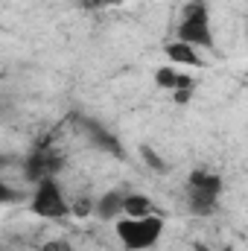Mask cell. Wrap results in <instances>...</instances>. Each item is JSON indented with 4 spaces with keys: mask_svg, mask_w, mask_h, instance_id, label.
I'll return each mask as SVG.
<instances>
[{
    "mask_svg": "<svg viewBox=\"0 0 248 251\" xmlns=\"http://www.w3.org/2000/svg\"><path fill=\"white\" fill-rule=\"evenodd\" d=\"M164 231H167V219L161 213H149V216H140V219H128V216L114 219V234L123 243L125 251L155 249L161 243Z\"/></svg>",
    "mask_w": 248,
    "mask_h": 251,
    "instance_id": "cell-1",
    "label": "cell"
},
{
    "mask_svg": "<svg viewBox=\"0 0 248 251\" xmlns=\"http://www.w3.org/2000/svg\"><path fill=\"white\" fill-rule=\"evenodd\" d=\"M175 41H184L196 50H216V35L210 24L207 0H190L181 9V21L175 26Z\"/></svg>",
    "mask_w": 248,
    "mask_h": 251,
    "instance_id": "cell-2",
    "label": "cell"
},
{
    "mask_svg": "<svg viewBox=\"0 0 248 251\" xmlns=\"http://www.w3.org/2000/svg\"><path fill=\"white\" fill-rule=\"evenodd\" d=\"M222 190L225 181L219 173H210V170H193L190 178H187V210L193 216H210L219 210V201H222Z\"/></svg>",
    "mask_w": 248,
    "mask_h": 251,
    "instance_id": "cell-3",
    "label": "cell"
},
{
    "mask_svg": "<svg viewBox=\"0 0 248 251\" xmlns=\"http://www.w3.org/2000/svg\"><path fill=\"white\" fill-rule=\"evenodd\" d=\"M29 210L38 219H50V222H62L70 219V199L62 190L56 178H41L35 181L32 196H29Z\"/></svg>",
    "mask_w": 248,
    "mask_h": 251,
    "instance_id": "cell-4",
    "label": "cell"
},
{
    "mask_svg": "<svg viewBox=\"0 0 248 251\" xmlns=\"http://www.w3.org/2000/svg\"><path fill=\"white\" fill-rule=\"evenodd\" d=\"M62 155L56 152V149H50V146H38L29 158H26V164H24V173H26V178L35 184V181H41V178H56V173L62 170Z\"/></svg>",
    "mask_w": 248,
    "mask_h": 251,
    "instance_id": "cell-5",
    "label": "cell"
},
{
    "mask_svg": "<svg viewBox=\"0 0 248 251\" xmlns=\"http://www.w3.org/2000/svg\"><path fill=\"white\" fill-rule=\"evenodd\" d=\"M82 131L88 134V140H91L94 146H99V149L111 152L114 158H125L123 143L117 140V134H114V131H108V126H102V123H97V120H91V117H85V120H82Z\"/></svg>",
    "mask_w": 248,
    "mask_h": 251,
    "instance_id": "cell-6",
    "label": "cell"
},
{
    "mask_svg": "<svg viewBox=\"0 0 248 251\" xmlns=\"http://www.w3.org/2000/svg\"><path fill=\"white\" fill-rule=\"evenodd\" d=\"M155 85L170 91V94H181V91H193L196 88V79L187 73L184 67H175V64H164L155 70Z\"/></svg>",
    "mask_w": 248,
    "mask_h": 251,
    "instance_id": "cell-7",
    "label": "cell"
},
{
    "mask_svg": "<svg viewBox=\"0 0 248 251\" xmlns=\"http://www.w3.org/2000/svg\"><path fill=\"white\" fill-rule=\"evenodd\" d=\"M123 199H125V190H105L102 196L94 199V213L99 222H114L123 216Z\"/></svg>",
    "mask_w": 248,
    "mask_h": 251,
    "instance_id": "cell-8",
    "label": "cell"
},
{
    "mask_svg": "<svg viewBox=\"0 0 248 251\" xmlns=\"http://www.w3.org/2000/svg\"><path fill=\"white\" fill-rule=\"evenodd\" d=\"M164 53H167L170 64H175V67H204V59L198 56V50L184 41H170L164 47Z\"/></svg>",
    "mask_w": 248,
    "mask_h": 251,
    "instance_id": "cell-9",
    "label": "cell"
},
{
    "mask_svg": "<svg viewBox=\"0 0 248 251\" xmlns=\"http://www.w3.org/2000/svg\"><path fill=\"white\" fill-rule=\"evenodd\" d=\"M149 213H158L149 196H143V193H125L123 216H128V219H140V216H149Z\"/></svg>",
    "mask_w": 248,
    "mask_h": 251,
    "instance_id": "cell-10",
    "label": "cell"
},
{
    "mask_svg": "<svg viewBox=\"0 0 248 251\" xmlns=\"http://www.w3.org/2000/svg\"><path fill=\"white\" fill-rule=\"evenodd\" d=\"M140 155H143V161H146L152 170H158V173H167V164L161 161V155H158V152H152L149 146H140Z\"/></svg>",
    "mask_w": 248,
    "mask_h": 251,
    "instance_id": "cell-11",
    "label": "cell"
},
{
    "mask_svg": "<svg viewBox=\"0 0 248 251\" xmlns=\"http://www.w3.org/2000/svg\"><path fill=\"white\" fill-rule=\"evenodd\" d=\"M123 0H79V6L82 9H88V12H97V9H111V6H120Z\"/></svg>",
    "mask_w": 248,
    "mask_h": 251,
    "instance_id": "cell-12",
    "label": "cell"
},
{
    "mask_svg": "<svg viewBox=\"0 0 248 251\" xmlns=\"http://www.w3.org/2000/svg\"><path fill=\"white\" fill-rule=\"evenodd\" d=\"M18 199H21V196H18V190L0 178V204H12V201H18Z\"/></svg>",
    "mask_w": 248,
    "mask_h": 251,
    "instance_id": "cell-13",
    "label": "cell"
},
{
    "mask_svg": "<svg viewBox=\"0 0 248 251\" xmlns=\"http://www.w3.org/2000/svg\"><path fill=\"white\" fill-rule=\"evenodd\" d=\"M41 251H73V246H70L67 240H50Z\"/></svg>",
    "mask_w": 248,
    "mask_h": 251,
    "instance_id": "cell-14",
    "label": "cell"
},
{
    "mask_svg": "<svg viewBox=\"0 0 248 251\" xmlns=\"http://www.w3.org/2000/svg\"><path fill=\"white\" fill-rule=\"evenodd\" d=\"M193 251H216V249H210V246H204V243H193Z\"/></svg>",
    "mask_w": 248,
    "mask_h": 251,
    "instance_id": "cell-15",
    "label": "cell"
},
{
    "mask_svg": "<svg viewBox=\"0 0 248 251\" xmlns=\"http://www.w3.org/2000/svg\"><path fill=\"white\" fill-rule=\"evenodd\" d=\"M0 167H3V155H0Z\"/></svg>",
    "mask_w": 248,
    "mask_h": 251,
    "instance_id": "cell-16",
    "label": "cell"
}]
</instances>
